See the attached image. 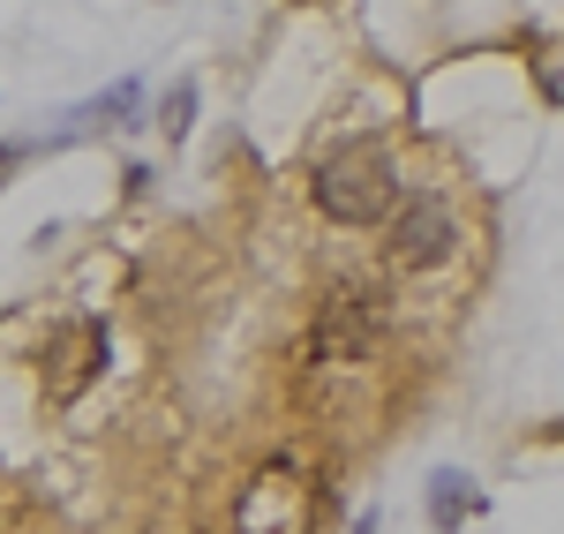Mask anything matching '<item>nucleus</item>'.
<instances>
[{
	"label": "nucleus",
	"mask_w": 564,
	"mask_h": 534,
	"mask_svg": "<svg viewBox=\"0 0 564 534\" xmlns=\"http://www.w3.org/2000/svg\"><path fill=\"white\" fill-rule=\"evenodd\" d=\"M369 347H377V294H369V286H332L324 309H316V324H308L302 355L316 361V369H339V361H361Z\"/></svg>",
	"instance_id": "obj_3"
},
{
	"label": "nucleus",
	"mask_w": 564,
	"mask_h": 534,
	"mask_svg": "<svg viewBox=\"0 0 564 534\" xmlns=\"http://www.w3.org/2000/svg\"><path fill=\"white\" fill-rule=\"evenodd\" d=\"M188 113H196V84H174V90H166V121H159V129H166V143H181V135H188Z\"/></svg>",
	"instance_id": "obj_8"
},
{
	"label": "nucleus",
	"mask_w": 564,
	"mask_h": 534,
	"mask_svg": "<svg viewBox=\"0 0 564 534\" xmlns=\"http://www.w3.org/2000/svg\"><path fill=\"white\" fill-rule=\"evenodd\" d=\"M135 113V84H113L106 98H90L84 113H76V129H98V121H129Z\"/></svg>",
	"instance_id": "obj_7"
},
{
	"label": "nucleus",
	"mask_w": 564,
	"mask_h": 534,
	"mask_svg": "<svg viewBox=\"0 0 564 534\" xmlns=\"http://www.w3.org/2000/svg\"><path fill=\"white\" fill-rule=\"evenodd\" d=\"M45 361H53V369H45V392H53L61 406L84 400L90 377L106 369V324H98V316H76V324L53 339V355H45Z\"/></svg>",
	"instance_id": "obj_5"
},
{
	"label": "nucleus",
	"mask_w": 564,
	"mask_h": 534,
	"mask_svg": "<svg viewBox=\"0 0 564 534\" xmlns=\"http://www.w3.org/2000/svg\"><path fill=\"white\" fill-rule=\"evenodd\" d=\"M475 512H481V490L459 475V467H436V475H430V520H436L444 534H459Z\"/></svg>",
	"instance_id": "obj_6"
},
{
	"label": "nucleus",
	"mask_w": 564,
	"mask_h": 534,
	"mask_svg": "<svg viewBox=\"0 0 564 534\" xmlns=\"http://www.w3.org/2000/svg\"><path fill=\"white\" fill-rule=\"evenodd\" d=\"M234 534H308V475L294 459L257 467V482L234 497Z\"/></svg>",
	"instance_id": "obj_2"
},
{
	"label": "nucleus",
	"mask_w": 564,
	"mask_h": 534,
	"mask_svg": "<svg viewBox=\"0 0 564 534\" xmlns=\"http://www.w3.org/2000/svg\"><path fill=\"white\" fill-rule=\"evenodd\" d=\"M354 534H377V512H361V520H354Z\"/></svg>",
	"instance_id": "obj_9"
},
{
	"label": "nucleus",
	"mask_w": 564,
	"mask_h": 534,
	"mask_svg": "<svg viewBox=\"0 0 564 534\" xmlns=\"http://www.w3.org/2000/svg\"><path fill=\"white\" fill-rule=\"evenodd\" d=\"M308 196H316V211L332 226H384L399 211V166H391L384 143H347V151H332L316 181H308Z\"/></svg>",
	"instance_id": "obj_1"
},
{
	"label": "nucleus",
	"mask_w": 564,
	"mask_h": 534,
	"mask_svg": "<svg viewBox=\"0 0 564 534\" xmlns=\"http://www.w3.org/2000/svg\"><path fill=\"white\" fill-rule=\"evenodd\" d=\"M452 241H459V219H452V204L444 196H406L399 211H391V264L399 271H430L452 257Z\"/></svg>",
	"instance_id": "obj_4"
}]
</instances>
